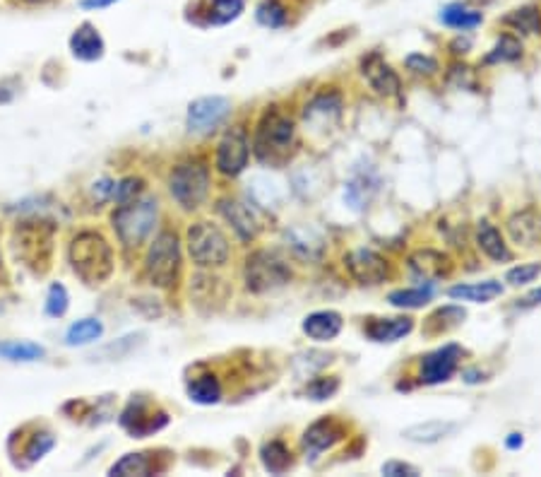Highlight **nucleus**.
<instances>
[{"instance_id":"obj_1","label":"nucleus","mask_w":541,"mask_h":477,"mask_svg":"<svg viewBox=\"0 0 541 477\" xmlns=\"http://www.w3.org/2000/svg\"><path fill=\"white\" fill-rule=\"evenodd\" d=\"M68 258L75 275L87 285H102L113 272V248L99 231H79L72 237Z\"/></svg>"},{"instance_id":"obj_2","label":"nucleus","mask_w":541,"mask_h":477,"mask_svg":"<svg viewBox=\"0 0 541 477\" xmlns=\"http://www.w3.org/2000/svg\"><path fill=\"white\" fill-rule=\"evenodd\" d=\"M296 150V126L289 116L267 112L255 130V155L262 164H282Z\"/></svg>"},{"instance_id":"obj_3","label":"nucleus","mask_w":541,"mask_h":477,"mask_svg":"<svg viewBox=\"0 0 541 477\" xmlns=\"http://www.w3.org/2000/svg\"><path fill=\"white\" fill-rule=\"evenodd\" d=\"M157 198H135L121 205L111 215V224L118 234V241L126 248H140L154 231L157 224Z\"/></svg>"},{"instance_id":"obj_4","label":"nucleus","mask_w":541,"mask_h":477,"mask_svg":"<svg viewBox=\"0 0 541 477\" xmlns=\"http://www.w3.org/2000/svg\"><path fill=\"white\" fill-rule=\"evenodd\" d=\"M188 254L200 268H221L231 255L227 234L212 222H196L188 227L186 234Z\"/></svg>"},{"instance_id":"obj_5","label":"nucleus","mask_w":541,"mask_h":477,"mask_svg":"<svg viewBox=\"0 0 541 477\" xmlns=\"http://www.w3.org/2000/svg\"><path fill=\"white\" fill-rule=\"evenodd\" d=\"M180 272V244L173 231H162L147 255H145V275L154 287H173Z\"/></svg>"},{"instance_id":"obj_6","label":"nucleus","mask_w":541,"mask_h":477,"mask_svg":"<svg viewBox=\"0 0 541 477\" xmlns=\"http://www.w3.org/2000/svg\"><path fill=\"white\" fill-rule=\"evenodd\" d=\"M244 280L246 287L255 292V295H267V292H275L279 287L289 285L291 282V271L289 265L272 251H253L246 258L244 268Z\"/></svg>"},{"instance_id":"obj_7","label":"nucleus","mask_w":541,"mask_h":477,"mask_svg":"<svg viewBox=\"0 0 541 477\" xmlns=\"http://www.w3.org/2000/svg\"><path fill=\"white\" fill-rule=\"evenodd\" d=\"M169 193L183 210H197L210 196V172L203 162H186L169 174Z\"/></svg>"},{"instance_id":"obj_8","label":"nucleus","mask_w":541,"mask_h":477,"mask_svg":"<svg viewBox=\"0 0 541 477\" xmlns=\"http://www.w3.org/2000/svg\"><path fill=\"white\" fill-rule=\"evenodd\" d=\"M229 113H231V102L227 96H200L188 106L186 123L190 133L204 136V133H212Z\"/></svg>"},{"instance_id":"obj_9","label":"nucleus","mask_w":541,"mask_h":477,"mask_svg":"<svg viewBox=\"0 0 541 477\" xmlns=\"http://www.w3.org/2000/svg\"><path fill=\"white\" fill-rule=\"evenodd\" d=\"M462 355L464 350L460 345H443L431 355H426L419 366V381L424 386H438V383L450 381L460 366Z\"/></svg>"},{"instance_id":"obj_10","label":"nucleus","mask_w":541,"mask_h":477,"mask_svg":"<svg viewBox=\"0 0 541 477\" xmlns=\"http://www.w3.org/2000/svg\"><path fill=\"white\" fill-rule=\"evenodd\" d=\"M345 265L359 285H380L390 278V265L370 248H356L345 255Z\"/></svg>"},{"instance_id":"obj_11","label":"nucleus","mask_w":541,"mask_h":477,"mask_svg":"<svg viewBox=\"0 0 541 477\" xmlns=\"http://www.w3.org/2000/svg\"><path fill=\"white\" fill-rule=\"evenodd\" d=\"M121 424H123V430L130 431L133 437L142 439L147 437V434H154V431L164 430L166 424H169V414H166L164 410L152 413L142 398H135V400L128 403L123 414H121Z\"/></svg>"},{"instance_id":"obj_12","label":"nucleus","mask_w":541,"mask_h":477,"mask_svg":"<svg viewBox=\"0 0 541 477\" xmlns=\"http://www.w3.org/2000/svg\"><path fill=\"white\" fill-rule=\"evenodd\" d=\"M251 145L244 130H229L217 147V169L224 176H238L248 167Z\"/></svg>"},{"instance_id":"obj_13","label":"nucleus","mask_w":541,"mask_h":477,"mask_svg":"<svg viewBox=\"0 0 541 477\" xmlns=\"http://www.w3.org/2000/svg\"><path fill=\"white\" fill-rule=\"evenodd\" d=\"M409 271L414 272V278L426 280V282H436V280L447 278L453 272V258L443 251H433V248H419L409 255Z\"/></svg>"},{"instance_id":"obj_14","label":"nucleus","mask_w":541,"mask_h":477,"mask_svg":"<svg viewBox=\"0 0 541 477\" xmlns=\"http://www.w3.org/2000/svg\"><path fill=\"white\" fill-rule=\"evenodd\" d=\"M220 213L221 217L231 224V230L238 234V238H244V241H251V238L258 237L260 231V222L255 213H253L251 205H246L241 200L236 198H224L220 200Z\"/></svg>"},{"instance_id":"obj_15","label":"nucleus","mask_w":541,"mask_h":477,"mask_svg":"<svg viewBox=\"0 0 541 477\" xmlns=\"http://www.w3.org/2000/svg\"><path fill=\"white\" fill-rule=\"evenodd\" d=\"M339 439H345V427L335 420H320L308 427L301 444H304V451H306L311 458H315V456H320L322 451L332 448Z\"/></svg>"},{"instance_id":"obj_16","label":"nucleus","mask_w":541,"mask_h":477,"mask_svg":"<svg viewBox=\"0 0 541 477\" xmlns=\"http://www.w3.org/2000/svg\"><path fill=\"white\" fill-rule=\"evenodd\" d=\"M71 51L72 56L78 58V61H85V63H95L99 58L104 56V51H106V44H104V37L99 34L92 22H82L72 32L71 37Z\"/></svg>"},{"instance_id":"obj_17","label":"nucleus","mask_w":541,"mask_h":477,"mask_svg":"<svg viewBox=\"0 0 541 477\" xmlns=\"http://www.w3.org/2000/svg\"><path fill=\"white\" fill-rule=\"evenodd\" d=\"M361 71H363V78L369 80V85L376 89L378 95L395 96L400 92V78H397V72L385 63L378 54L366 58L363 65H361Z\"/></svg>"},{"instance_id":"obj_18","label":"nucleus","mask_w":541,"mask_h":477,"mask_svg":"<svg viewBox=\"0 0 541 477\" xmlns=\"http://www.w3.org/2000/svg\"><path fill=\"white\" fill-rule=\"evenodd\" d=\"M287 244L298 258H306V261H320L322 251H325V238L315 230H308V227L287 230Z\"/></svg>"},{"instance_id":"obj_19","label":"nucleus","mask_w":541,"mask_h":477,"mask_svg":"<svg viewBox=\"0 0 541 477\" xmlns=\"http://www.w3.org/2000/svg\"><path fill=\"white\" fill-rule=\"evenodd\" d=\"M342 326H345V321L337 311H315L304 321V333L315 342H328L342 333Z\"/></svg>"},{"instance_id":"obj_20","label":"nucleus","mask_w":541,"mask_h":477,"mask_svg":"<svg viewBox=\"0 0 541 477\" xmlns=\"http://www.w3.org/2000/svg\"><path fill=\"white\" fill-rule=\"evenodd\" d=\"M370 340L376 342H397L400 338L414 331V321L412 318H373L369 326L363 328Z\"/></svg>"},{"instance_id":"obj_21","label":"nucleus","mask_w":541,"mask_h":477,"mask_svg":"<svg viewBox=\"0 0 541 477\" xmlns=\"http://www.w3.org/2000/svg\"><path fill=\"white\" fill-rule=\"evenodd\" d=\"M508 234L515 244L534 247L541 237V217L532 210H522L508 220Z\"/></svg>"},{"instance_id":"obj_22","label":"nucleus","mask_w":541,"mask_h":477,"mask_svg":"<svg viewBox=\"0 0 541 477\" xmlns=\"http://www.w3.org/2000/svg\"><path fill=\"white\" fill-rule=\"evenodd\" d=\"M477 247L479 251L487 254L491 261L495 263L510 261L508 244L503 241L501 231L495 230L491 222H487V220H481V222L477 224Z\"/></svg>"},{"instance_id":"obj_23","label":"nucleus","mask_w":541,"mask_h":477,"mask_svg":"<svg viewBox=\"0 0 541 477\" xmlns=\"http://www.w3.org/2000/svg\"><path fill=\"white\" fill-rule=\"evenodd\" d=\"M447 295L453 299H462V302H477L487 304L495 297L503 295V285L495 280H487V282H471V285H455L447 289Z\"/></svg>"},{"instance_id":"obj_24","label":"nucleus","mask_w":541,"mask_h":477,"mask_svg":"<svg viewBox=\"0 0 541 477\" xmlns=\"http://www.w3.org/2000/svg\"><path fill=\"white\" fill-rule=\"evenodd\" d=\"M248 193H251V198L262 207L279 205L284 198L282 183L277 181L275 176H270V174L253 176L251 183H248Z\"/></svg>"},{"instance_id":"obj_25","label":"nucleus","mask_w":541,"mask_h":477,"mask_svg":"<svg viewBox=\"0 0 541 477\" xmlns=\"http://www.w3.org/2000/svg\"><path fill=\"white\" fill-rule=\"evenodd\" d=\"M154 454H126L121 461H116L111 465L109 475L118 477H145L157 473V465H154Z\"/></svg>"},{"instance_id":"obj_26","label":"nucleus","mask_w":541,"mask_h":477,"mask_svg":"<svg viewBox=\"0 0 541 477\" xmlns=\"http://www.w3.org/2000/svg\"><path fill=\"white\" fill-rule=\"evenodd\" d=\"M450 431H455V424H453V422L431 420L424 422V424L407 427V430L402 431V437L407 439V441H414V444H436L440 439H445Z\"/></svg>"},{"instance_id":"obj_27","label":"nucleus","mask_w":541,"mask_h":477,"mask_svg":"<svg viewBox=\"0 0 541 477\" xmlns=\"http://www.w3.org/2000/svg\"><path fill=\"white\" fill-rule=\"evenodd\" d=\"M440 22L445 24V27H453V29L470 32V29H474V27L484 22V15L477 13V10H470L462 3H453V5L440 10Z\"/></svg>"},{"instance_id":"obj_28","label":"nucleus","mask_w":541,"mask_h":477,"mask_svg":"<svg viewBox=\"0 0 541 477\" xmlns=\"http://www.w3.org/2000/svg\"><path fill=\"white\" fill-rule=\"evenodd\" d=\"M104 335V323L99 318H82L65 331V345L68 347H82L92 345Z\"/></svg>"},{"instance_id":"obj_29","label":"nucleus","mask_w":541,"mask_h":477,"mask_svg":"<svg viewBox=\"0 0 541 477\" xmlns=\"http://www.w3.org/2000/svg\"><path fill=\"white\" fill-rule=\"evenodd\" d=\"M378 188V179L373 174H356L352 181L346 183L345 188V200L354 210H363L366 203L370 200V196L376 193Z\"/></svg>"},{"instance_id":"obj_30","label":"nucleus","mask_w":541,"mask_h":477,"mask_svg":"<svg viewBox=\"0 0 541 477\" xmlns=\"http://www.w3.org/2000/svg\"><path fill=\"white\" fill-rule=\"evenodd\" d=\"M46 355V350L29 340H3L0 342V359L8 362H37Z\"/></svg>"},{"instance_id":"obj_31","label":"nucleus","mask_w":541,"mask_h":477,"mask_svg":"<svg viewBox=\"0 0 541 477\" xmlns=\"http://www.w3.org/2000/svg\"><path fill=\"white\" fill-rule=\"evenodd\" d=\"M188 396L197 406H214L221 400V383L217 376L204 374L197 376L196 381L188 386Z\"/></svg>"},{"instance_id":"obj_32","label":"nucleus","mask_w":541,"mask_h":477,"mask_svg":"<svg viewBox=\"0 0 541 477\" xmlns=\"http://www.w3.org/2000/svg\"><path fill=\"white\" fill-rule=\"evenodd\" d=\"M260 461L265 465L267 473L272 475H282L291 468V451L282 441H267L262 448H260Z\"/></svg>"},{"instance_id":"obj_33","label":"nucleus","mask_w":541,"mask_h":477,"mask_svg":"<svg viewBox=\"0 0 541 477\" xmlns=\"http://www.w3.org/2000/svg\"><path fill=\"white\" fill-rule=\"evenodd\" d=\"M433 299V285L429 282L426 287H409V289H395L387 297V302L397 306V309H421L424 304Z\"/></svg>"},{"instance_id":"obj_34","label":"nucleus","mask_w":541,"mask_h":477,"mask_svg":"<svg viewBox=\"0 0 541 477\" xmlns=\"http://www.w3.org/2000/svg\"><path fill=\"white\" fill-rule=\"evenodd\" d=\"M339 109H342V99H339V95H332V92H329V95L315 96L313 102L308 104L306 112H304V119L311 121V123H315L318 119H337Z\"/></svg>"},{"instance_id":"obj_35","label":"nucleus","mask_w":541,"mask_h":477,"mask_svg":"<svg viewBox=\"0 0 541 477\" xmlns=\"http://www.w3.org/2000/svg\"><path fill=\"white\" fill-rule=\"evenodd\" d=\"M503 24H508L522 34H541V13L532 5H527V8L512 10L510 15L503 17Z\"/></svg>"},{"instance_id":"obj_36","label":"nucleus","mask_w":541,"mask_h":477,"mask_svg":"<svg viewBox=\"0 0 541 477\" xmlns=\"http://www.w3.org/2000/svg\"><path fill=\"white\" fill-rule=\"evenodd\" d=\"M246 0H210L207 5V24H229L241 15Z\"/></svg>"},{"instance_id":"obj_37","label":"nucleus","mask_w":541,"mask_h":477,"mask_svg":"<svg viewBox=\"0 0 541 477\" xmlns=\"http://www.w3.org/2000/svg\"><path fill=\"white\" fill-rule=\"evenodd\" d=\"M522 56V44L515 39L512 34H503L501 39L495 41V46L491 48V54L487 56V63H512Z\"/></svg>"},{"instance_id":"obj_38","label":"nucleus","mask_w":541,"mask_h":477,"mask_svg":"<svg viewBox=\"0 0 541 477\" xmlns=\"http://www.w3.org/2000/svg\"><path fill=\"white\" fill-rule=\"evenodd\" d=\"M467 316V311L460 309V306H443L429 318V326H426V333H443V331H450L462 323V318Z\"/></svg>"},{"instance_id":"obj_39","label":"nucleus","mask_w":541,"mask_h":477,"mask_svg":"<svg viewBox=\"0 0 541 477\" xmlns=\"http://www.w3.org/2000/svg\"><path fill=\"white\" fill-rule=\"evenodd\" d=\"M255 20H258L262 27H270V29H277L287 22V10L279 0H262L258 8H255Z\"/></svg>"},{"instance_id":"obj_40","label":"nucleus","mask_w":541,"mask_h":477,"mask_svg":"<svg viewBox=\"0 0 541 477\" xmlns=\"http://www.w3.org/2000/svg\"><path fill=\"white\" fill-rule=\"evenodd\" d=\"M68 306H71V295H68V289H65L61 282H54V285L48 287L46 304H44L46 316H51V318L65 316Z\"/></svg>"},{"instance_id":"obj_41","label":"nucleus","mask_w":541,"mask_h":477,"mask_svg":"<svg viewBox=\"0 0 541 477\" xmlns=\"http://www.w3.org/2000/svg\"><path fill=\"white\" fill-rule=\"evenodd\" d=\"M54 446H55V437L51 431H37V434L29 439V444L24 446V458H27V463L41 461Z\"/></svg>"},{"instance_id":"obj_42","label":"nucleus","mask_w":541,"mask_h":477,"mask_svg":"<svg viewBox=\"0 0 541 477\" xmlns=\"http://www.w3.org/2000/svg\"><path fill=\"white\" fill-rule=\"evenodd\" d=\"M339 390V379L337 376H320L306 386V396L311 400H329Z\"/></svg>"},{"instance_id":"obj_43","label":"nucleus","mask_w":541,"mask_h":477,"mask_svg":"<svg viewBox=\"0 0 541 477\" xmlns=\"http://www.w3.org/2000/svg\"><path fill=\"white\" fill-rule=\"evenodd\" d=\"M145 188V181H142L140 176H128L123 181L116 183V188H113V200H116L118 205H126L130 200H135Z\"/></svg>"},{"instance_id":"obj_44","label":"nucleus","mask_w":541,"mask_h":477,"mask_svg":"<svg viewBox=\"0 0 541 477\" xmlns=\"http://www.w3.org/2000/svg\"><path fill=\"white\" fill-rule=\"evenodd\" d=\"M539 263H527V265H518V268L508 271L505 280H508L510 285H527V282H532L534 278H539Z\"/></svg>"},{"instance_id":"obj_45","label":"nucleus","mask_w":541,"mask_h":477,"mask_svg":"<svg viewBox=\"0 0 541 477\" xmlns=\"http://www.w3.org/2000/svg\"><path fill=\"white\" fill-rule=\"evenodd\" d=\"M407 68L414 71L416 75H433V72L438 71V63H436V58L424 56V54H412L407 58Z\"/></svg>"},{"instance_id":"obj_46","label":"nucleus","mask_w":541,"mask_h":477,"mask_svg":"<svg viewBox=\"0 0 541 477\" xmlns=\"http://www.w3.org/2000/svg\"><path fill=\"white\" fill-rule=\"evenodd\" d=\"M383 475L387 477H416L419 475V468L409 465V463L402 461H390L383 465Z\"/></svg>"},{"instance_id":"obj_47","label":"nucleus","mask_w":541,"mask_h":477,"mask_svg":"<svg viewBox=\"0 0 541 477\" xmlns=\"http://www.w3.org/2000/svg\"><path fill=\"white\" fill-rule=\"evenodd\" d=\"M113 188H116V183L111 181V179H102V181H96L95 188H92L96 203H106L109 198H113Z\"/></svg>"},{"instance_id":"obj_48","label":"nucleus","mask_w":541,"mask_h":477,"mask_svg":"<svg viewBox=\"0 0 541 477\" xmlns=\"http://www.w3.org/2000/svg\"><path fill=\"white\" fill-rule=\"evenodd\" d=\"M471 68H464V65H455L453 72H450V80L457 78V85L460 88H467V85H474V80H471Z\"/></svg>"},{"instance_id":"obj_49","label":"nucleus","mask_w":541,"mask_h":477,"mask_svg":"<svg viewBox=\"0 0 541 477\" xmlns=\"http://www.w3.org/2000/svg\"><path fill=\"white\" fill-rule=\"evenodd\" d=\"M118 0H79V8L85 10H104L111 8V5H116Z\"/></svg>"},{"instance_id":"obj_50","label":"nucleus","mask_w":541,"mask_h":477,"mask_svg":"<svg viewBox=\"0 0 541 477\" xmlns=\"http://www.w3.org/2000/svg\"><path fill=\"white\" fill-rule=\"evenodd\" d=\"M537 304H541V289H534V292H529V295L520 302V306H537Z\"/></svg>"},{"instance_id":"obj_51","label":"nucleus","mask_w":541,"mask_h":477,"mask_svg":"<svg viewBox=\"0 0 541 477\" xmlns=\"http://www.w3.org/2000/svg\"><path fill=\"white\" fill-rule=\"evenodd\" d=\"M471 46V41L467 39V37H460V39H455L453 41V51H455V54H467V48Z\"/></svg>"},{"instance_id":"obj_52","label":"nucleus","mask_w":541,"mask_h":477,"mask_svg":"<svg viewBox=\"0 0 541 477\" xmlns=\"http://www.w3.org/2000/svg\"><path fill=\"white\" fill-rule=\"evenodd\" d=\"M464 381H467V383L484 381V374H481V372H477V369H467V372H464Z\"/></svg>"},{"instance_id":"obj_53","label":"nucleus","mask_w":541,"mask_h":477,"mask_svg":"<svg viewBox=\"0 0 541 477\" xmlns=\"http://www.w3.org/2000/svg\"><path fill=\"white\" fill-rule=\"evenodd\" d=\"M522 444H525L522 434H510V437L505 439V446H508V448H520Z\"/></svg>"},{"instance_id":"obj_54","label":"nucleus","mask_w":541,"mask_h":477,"mask_svg":"<svg viewBox=\"0 0 541 477\" xmlns=\"http://www.w3.org/2000/svg\"><path fill=\"white\" fill-rule=\"evenodd\" d=\"M17 3H22V5H46L51 0H17Z\"/></svg>"}]
</instances>
